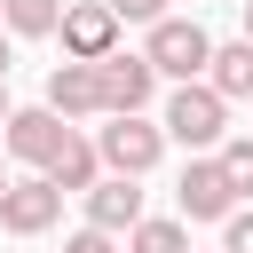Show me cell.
I'll use <instances>...</instances> for the list:
<instances>
[{"label": "cell", "mask_w": 253, "mask_h": 253, "mask_svg": "<svg viewBox=\"0 0 253 253\" xmlns=\"http://www.w3.org/2000/svg\"><path fill=\"white\" fill-rule=\"evenodd\" d=\"M158 134H166V142H182V150H221V142H229V103H221L206 79H198V87H174V95H166Z\"/></svg>", "instance_id": "obj_1"}, {"label": "cell", "mask_w": 253, "mask_h": 253, "mask_svg": "<svg viewBox=\"0 0 253 253\" xmlns=\"http://www.w3.org/2000/svg\"><path fill=\"white\" fill-rule=\"evenodd\" d=\"M206 55H213V40H206V24H198V16H166V24H150V47H142V63H150L158 79H182V87H198V79H206Z\"/></svg>", "instance_id": "obj_2"}, {"label": "cell", "mask_w": 253, "mask_h": 253, "mask_svg": "<svg viewBox=\"0 0 253 253\" xmlns=\"http://www.w3.org/2000/svg\"><path fill=\"white\" fill-rule=\"evenodd\" d=\"M95 158H103V174H119V182H142V174L166 158V134H158L150 119H111V126L95 134Z\"/></svg>", "instance_id": "obj_3"}, {"label": "cell", "mask_w": 253, "mask_h": 253, "mask_svg": "<svg viewBox=\"0 0 253 253\" xmlns=\"http://www.w3.org/2000/svg\"><path fill=\"white\" fill-rule=\"evenodd\" d=\"M95 87H103V119H142V103L158 95V71L142 55H126V47H111L95 63Z\"/></svg>", "instance_id": "obj_4"}, {"label": "cell", "mask_w": 253, "mask_h": 253, "mask_svg": "<svg viewBox=\"0 0 253 253\" xmlns=\"http://www.w3.org/2000/svg\"><path fill=\"white\" fill-rule=\"evenodd\" d=\"M174 206H182V221H229L237 213V190H229V174L213 158H190L182 182H174Z\"/></svg>", "instance_id": "obj_5"}, {"label": "cell", "mask_w": 253, "mask_h": 253, "mask_svg": "<svg viewBox=\"0 0 253 253\" xmlns=\"http://www.w3.org/2000/svg\"><path fill=\"white\" fill-rule=\"evenodd\" d=\"M63 63H103L111 47H119V16L103 8V0H79V8H63Z\"/></svg>", "instance_id": "obj_6"}, {"label": "cell", "mask_w": 253, "mask_h": 253, "mask_svg": "<svg viewBox=\"0 0 253 253\" xmlns=\"http://www.w3.org/2000/svg\"><path fill=\"white\" fill-rule=\"evenodd\" d=\"M63 119L47 111V103H32V111H8V126H0V142H8V158H24V166H40L47 174V158L63 150Z\"/></svg>", "instance_id": "obj_7"}, {"label": "cell", "mask_w": 253, "mask_h": 253, "mask_svg": "<svg viewBox=\"0 0 253 253\" xmlns=\"http://www.w3.org/2000/svg\"><path fill=\"white\" fill-rule=\"evenodd\" d=\"M55 213H63V198H55L40 174L0 190V229H8V237H40V229H55Z\"/></svg>", "instance_id": "obj_8"}, {"label": "cell", "mask_w": 253, "mask_h": 253, "mask_svg": "<svg viewBox=\"0 0 253 253\" xmlns=\"http://www.w3.org/2000/svg\"><path fill=\"white\" fill-rule=\"evenodd\" d=\"M47 111H55V119H103L95 63H55V71H47Z\"/></svg>", "instance_id": "obj_9"}, {"label": "cell", "mask_w": 253, "mask_h": 253, "mask_svg": "<svg viewBox=\"0 0 253 253\" xmlns=\"http://www.w3.org/2000/svg\"><path fill=\"white\" fill-rule=\"evenodd\" d=\"M142 221V190L134 182H119V174H103L95 190H87V229H103V237H126Z\"/></svg>", "instance_id": "obj_10"}, {"label": "cell", "mask_w": 253, "mask_h": 253, "mask_svg": "<svg viewBox=\"0 0 253 253\" xmlns=\"http://www.w3.org/2000/svg\"><path fill=\"white\" fill-rule=\"evenodd\" d=\"M40 182H47L55 198H71V190L87 198V190L103 182V158H95V142H79V134H63V150L47 158V174H40Z\"/></svg>", "instance_id": "obj_11"}, {"label": "cell", "mask_w": 253, "mask_h": 253, "mask_svg": "<svg viewBox=\"0 0 253 253\" xmlns=\"http://www.w3.org/2000/svg\"><path fill=\"white\" fill-rule=\"evenodd\" d=\"M206 87H213L221 103H253V47H245V40L213 47V55H206Z\"/></svg>", "instance_id": "obj_12"}, {"label": "cell", "mask_w": 253, "mask_h": 253, "mask_svg": "<svg viewBox=\"0 0 253 253\" xmlns=\"http://www.w3.org/2000/svg\"><path fill=\"white\" fill-rule=\"evenodd\" d=\"M0 24H8L16 40H47V32L63 24V0H0Z\"/></svg>", "instance_id": "obj_13"}, {"label": "cell", "mask_w": 253, "mask_h": 253, "mask_svg": "<svg viewBox=\"0 0 253 253\" xmlns=\"http://www.w3.org/2000/svg\"><path fill=\"white\" fill-rule=\"evenodd\" d=\"M126 253H190V229H182V221H150V213H142V221L126 229Z\"/></svg>", "instance_id": "obj_14"}, {"label": "cell", "mask_w": 253, "mask_h": 253, "mask_svg": "<svg viewBox=\"0 0 253 253\" xmlns=\"http://www.w3.org/2000/svg\"><path fill=\"white\" fill-rule=\"evenodd\" d=\"M213 166L229 174V190H237V198H253V134H229V142L213 150Z\"/></svg>", "instance_id": "obj_15"}, {"label": "cell", "mask_w": 253, "mask_h": 253, "mask_svg": "<svg viewBox=\"0 0 253 253\" xmlns=\"http://www.w3.org/2000/svg\"><path fill=\"white\" fill-rule=\"evenodd\" d=\"M119 24H166V0H103Z\"/></svg>", "instance_id": "obj_16"}, {"label": "cell", "mask_w": 253, "mask_h": 253, "mask_svg": "<svg viewBox=\"0 0 253 253\" xmlns=\"http://www.w3.org/2000/svg\"><path fill=\"white\" fill-rule=\"evenodd\" d=\"M221 253H253V213H229L221 221Z\"/></svg>", "instance_id": "obj_17"}, {"label": "cell", "mask_w": 253, "mask_h": 253, "mask_svg": "<svg viewBox=\"0 0 253 253\" xmlns=\"http://www.w3.org/2000/svg\"><path fill=\"white\" fill-rule=\"evenodd\" d=\"M63 253H119V245H111V237H103V229H79V237H71V245H63Z\"/></svg>", "instance_id": "obj_18"}, {"label": "cell", "mask_w": 253, "mask_h": 253, "mask_svg": "<svg viewBox=\"0 0 253 253\" xmlns=\"http://www.w3.org/2000/svg\"><path fill=\"white\" fill-rule=\"evenodd\" d=\"M0 126H8V79H0Z\"/></svg>", "instance_id": "obj_19"}, {"label": "cell", "mask_w": 253, "mask_h": 253, "mask_svg": "<svg viewBox=\"0 0 253 253\" xmlns=\"http://www.w3.org/2000/svg\"><path fill=\"white\" fill-rule=\"evenodd\" d=\"M245 47H253V0H245Z\"/></svg>", "instance_id": "obj_20"}, {"label": "cell", "mask_w": 253, "mask_h": 253, "mask_svg": "<svg viewBox=\"0 0 253 253\" xmlns=\"http://www.w3.org/2000/svg\"><path fill=\"white\" fill-rule=\"evenodd\" d=\"M0 79H8V40H0Z\"/></svg>", "instance_id": "obj_21"}, {"label": "cell", "mask_w": 253, "mask_h": 253, "mask_svg": "<svg viewBox=\"0 0 253 253\" xmlns=\"http://www.w3.org/2000/svg\"><path fill=\"white\" fill-rule=\"evenodd\" d=\"M0 190H8V166H0Z\"/></svg>", "instance_id": "obj_22"}]
</instances>
